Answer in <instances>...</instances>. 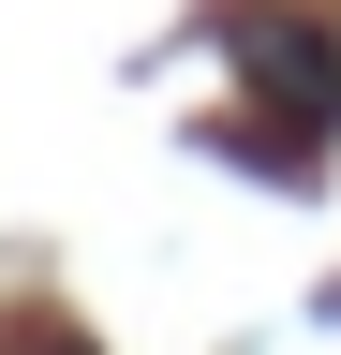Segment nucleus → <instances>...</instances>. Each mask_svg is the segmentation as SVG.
Wrapping results in <instances>:
<instances>
[{"mask_svg": "<svg viewBox=\"0 0 341 355\" xmlns=\"http://www.w3.org/2000/svg\"><path fill=\"white\" fill-rule=\"evenodd\" d=\"M238 60H252V74H267V89H282V104H312V119H341V60H297V44H282V30H238Z\"/></svg>", "mask_w": 341, "mask_h": 355, "instance_id": "obj_1", "label": "nucleus"}]
</instances>
